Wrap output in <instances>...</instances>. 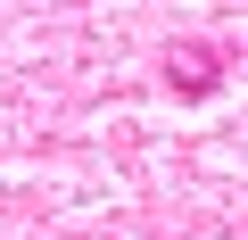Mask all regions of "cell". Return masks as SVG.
Instances as JSON below:
<instances>
[{
	"mask_svg": "<svg viewBox=\"0 0 248 240\" xmlns=\"http://www.w3.org/2000/svg\"><path fill=\"white\" fill-rule=\"evenodd\" d=\"M166 66H182V91H207V83H215V66H207V50H182V58H166Z\"/></svg>",
	"mask_w": 248,
	"mask_h": 240,
	"instance_id": "cell-1",
	"label": "cell"
}]
</instances>
